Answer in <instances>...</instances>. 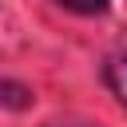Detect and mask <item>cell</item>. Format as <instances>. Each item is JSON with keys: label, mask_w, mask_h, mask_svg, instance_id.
<instances>
[{"label": "cell", "mask_w": 127, "mask_h": 127, "mask_svg": "<svg viewBox=\"0 0 127 127\" xmlns=\"http://www.w3.org/2000/svg\"><path fill=\"white\" fill-rule=\"evenodd\" d=\"M56 4L67 8V12H79V16H95V12L107 8V0H56Z\"/></svg>", "instance_id": "2"}, {"label": "cell", "mask_w": 127, "mask_h": 127, "mask_svg": "<svg viewBox=\"0 0 127 127\" xmlns=\"http://www.w3.org/2000/svg\"><path fill=\"white\" fill-rule=\"evenodd\" d=\"M107 83H111V91L119 95V103L127 107V48L107 60Z\"/></svg>", "instance_id": "1"}]
</instances>
